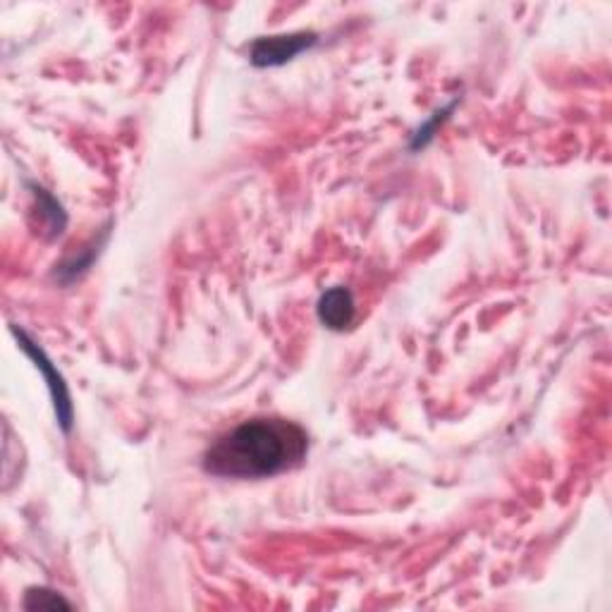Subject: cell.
<instances>
[{"instance_id":"obj_2","label":"cell","mask_w":612,"mask_h":612,"mask_svg":"<svg viewBox=\"0 0 612 612\" xmlns=\"http://www.w3.org/2000/svg\"><path fill=\"white\" fill-rule=\"evenodd\" d=\"M316 43L314 32H297V34H281V36H264L252 43V65L256 67H278L293 61L302 51Z\"/></svg>"},{"instance_id":"obj_3","label":"cell","mask_w":612,"mask_h":612,"mask_svg":"<svg viewBox=\"0 0 612 612\" xmlns=\"http://www.w3.org/2000/svg\"><path fill=\"white\" fill-rule=\"evenodd\" d=\"M14 335H18V340H20L24 352L36 361V369H41L43 376H46L49 388H51V395H53V404H55L57 421H61L63 431H70L72 429V402H70V392H67V386L63 381V376L57 373V369L49 361V357L43 355V349H39L32 340L27 338L24 330H14Z\"/></svg>"},{"instance_id":"obj_4","label":"cell","mask_w":612,"mask_h":612,"mask_svg":"<svg viewBox=\"0 0 612 612\" xmlns=\"http://www.w3.org/2000/svg\"><path fill=\"white\" fill-rule=\"evenodd\" d=\"M355 297L347 287H333L318 299V318L330 330H345L355 320Z\"/></svg>"},{"instance_id":"obj_5","label":"cell","mask_w":612,"mask_h":612,"mask_svg":"<svg viewBox=\"0 0 612 612\" xmlns=\"http://www.w3.org/2000/svg\"><path fill=\"white\" fill-rule=\"evenodd\" d=\"M24 608L27 610H55V608H72V603L51 589H29L24 595Z\"/></svg>"},{"instance_id":"obj_1","label":"cell","mask_w":612,"mask_h":612,"mask_svg":"<svg viewBox=\"0 0 612 612\" xmlns=\"http://www.w3.org/2000/svg\"><path fill=\"white\" fill-rule=\"evenodd\" d=\"M309 453V435L287 419L258 416L221 435L203 455V469L221 478H271L295 469Z\"/></svg>"}]
</instances>
